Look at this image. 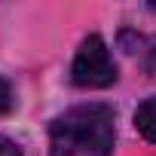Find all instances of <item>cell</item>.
Returning <instances> with one entry per match:
<instances>
[{"label":"cell","instance_id":"6da1fadb","mask_svg":"<svg viewBox=\"0 0 156 156\" xmlns=\"http://www.w3.org/2000/svg\"><path fill=\"white\" fill-rule=\"evenodd\" d=\"M113 141V110L107 104H80L52 122L49 156H110Z\"/></svg>","mask_w":156,"mask_h":156},{"label":"cell","instance_id":"7a4b0ae2","mask_svg":"<svg viewBox=\"0 0 156 156\" xmlns=\"http://www.w3.org/2000/svg\"><path fill=\"white\" fill-rule=\"evenodd\" d=\"M116 64L110 58L107 43L98 34H89L80 49H76V58L70 64V83L80 89H107L116 83Z\"/></svg>","mask_w":156,"mask_h":156},{"label":"cell","instance_id":"3957f363","mask_svg":"<svg viewBox=\"0 0 156 156\" xmlns=\"http://www.w3.org/2000/svg\"><path fill=\"white\" fill-rule=\"evenodd\" d=\"M135 129L156 144V98H147L138 110H135Z\"/></svg>","mask_w":156,"mask_h":156},{"label":"cell","instance_id":"277c9868","mask_svg":"<svg viewBox=\"0 0 156 156\" xmlns=\"http://www.w3.org/2000/svg\"><path fill=\"white\" fill-rule=\"evenodd\" d=\"M16 107V95H12V86L0 76V113H9Z\"/></svg>","mask_w":156,"mask_h":156},{"label":"cell","instance_id":"5b68a950","mask_svg":"<svg viewBox=\"0 0 156 156\" xmlns=\"http://www.w3.org/2000/svg\"><path fill=\"white\" fill-rule=\"evenodd\" d=\"M0 156H22V150H19V144H12L9 138L0 135Z\"/></svg>","mask_w":156,"mask_h":156},{"label":"cell","instance_id":"8992f818","mask_svg":"<svg viewBox=\"0 0 156 156\" xmlns=\"http://www.w3.org/2000/svg\"><path fill=\"white\" fill-rule=\"evenodd\" d=\"M147 46H150V49H147V70L156 76V37H150Z\"/></svg>","mask_w":156,"mask_h":156}]
</instances>
